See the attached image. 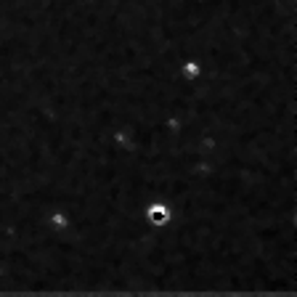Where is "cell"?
<instances>
[{
	"label": "cell",
	"mask_w": 297,
	"mask_h": 297,
	"mask_svg": "<svg viewBox=\"0 0 297 297\" xmlns=\"http://www.w3.org/2000/svg\"><path fill=\"white\" fill-rule=\"evenodd\" d=\"M152 210H154V220H160V223H162V220L167 218V212H165V207H152Z\"/></svg>",
	"instance_id": "6da1fadb"
}]
</instances>
